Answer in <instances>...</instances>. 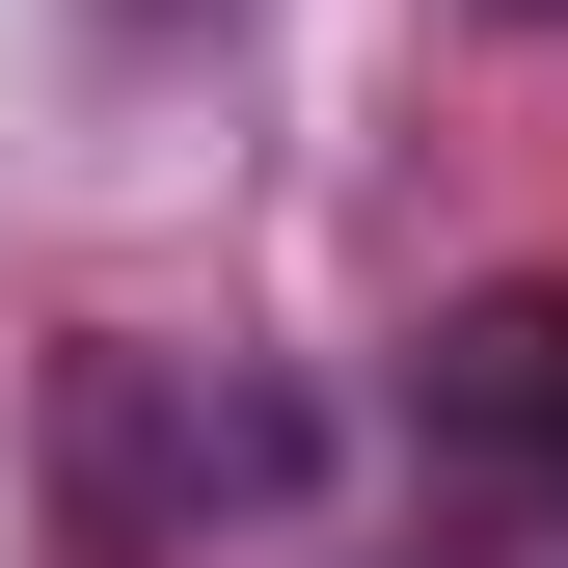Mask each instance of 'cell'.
Here are the masks:
<instances>
[{"mask_svg":"<svg viewBox=\"0 0 568 568\" xmlns=\"http://www.w3.org/2000/svg\"><path fill=\"white\" fill-rule=\"evenodd\" d=\"M325 434L271 379H190V352H82V541L109 568H163L190 515H217V487H298Z\"/></svg>","mask_w":568,"mask_h":568,"instance_id":"obj_1","label":"cell"},{"mask_svg":"<svg viewBox=\"0 0 568 568\" xmlns=\"http://www.w3.org/2000/svg\"><path fill=\"white\" fill-rule=\"evenodd\" d=\"M541 379H568V298H460V325H434V434H460V460H515Z\"/></svg>","mask_w":568,"mask_h":568,"instance_id":"obj_2","label":"cell"},{"mask_svg":"<svg viewBox=\"0 0 568 568\" xmlns=\"http://www.w3.org/2000/svg\"><path fill=\"white\" fill-rule=\"evenodd\" d=\"M515 460H541V487H568V379H541V434H515Z\"/></svg>","mask_w":568,"mask_h":568,"instance_id":"obj_3","label":"cell"},{"mask_svg":"<svg viewBox=\"0 0 568 568\" xmlns=\"http://www.w3.org/2000/svg\"><path fill=\"white\" fill-rule=\"evenodd\" d=\"M515 28H568V0H515Z\"/></svg>","mask_w":568,"mask_h":568,"instance_id":"obj_4","label":"cell"}]
</instances>
